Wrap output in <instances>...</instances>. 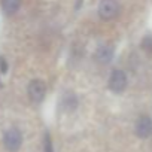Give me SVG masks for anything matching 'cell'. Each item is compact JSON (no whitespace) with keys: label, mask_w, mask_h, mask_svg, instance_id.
<instances>
[{"label":"cell","mask_w":152,"mask_h":152,"mask_svg":"<svg viewBox=\"0 0 152 152\" xmlns=\"http://www.w3.org/2000/svg\"><path fill=\"white\" fill-rule=\"evenodd\" d=\"M142 48H143L146 52H151V54H152V34H146V36L142 39Z\"/></svg>","instance_id":"obj_9"},{"label":"cell","mask_w":152,"mask_h":152,"mask_svg":"<svg viewBox=\"0 0 152 152\" xmlns=\"http://www.w3.org/2000/svg\"><path fill=\"white\" fill-rule=\"evenodd\" d=\"M61 104H63V107H64L66 110H75L76 107H78V99H76L75 94L67 93V94L63 97Z\"/></svg>","instance_id":"obj_7"},{"label":"cell","mask_w":152,"mask_h":152,"mask_svg":"<svg viewBox=\"0 0 152 152\" xmlns=\"http://www.w3.org/2000/svg\"><path fill=\"white\" fill-rule=\"evenodd\" d=\"M112 57H113V49H112V46H109V45L100 46V48L97 49V52H96V58H97V61L102 63V64L109 63V61L112 60Z\"/></svg>","instance_id":"obj_6"},{"label":"cell","mask_w":152,"mask_h":152,"mask_svg":"<svg viewBox=\"0 0 152 152\" xmlns=\"http://www.w3.org/2000/svg\"><path fill=\"white\" fill-rule=\"evenodd\" d=\"M136 134L142 139H146L152 134V119L149 116H140L136 122Z\"/></svg>","instance_id":"obj_5"},{"label":"cell","mask_w":152,"mask_h":152,"mask_svg":"<svg viewBox=\"0 0 152 152\" xmlns=\"http://www.w3.org/2000/svg\"><path fill=\"white\" fill-rule=\"evenodd\" d=\"M127 87V76L122 70H113L109 78V88L113 93H122Z\"/></svg>","instance_id":"obj_3"},{"label":"cell","mask_w":152,"mask_h":152,"mask_svg":"<svg viewBox=\"0 0 152 152\" xmlns=\"http://www.w3.org/2000/svg\"><path fill=\"white\" fill-rule=\"evenodd\" d=\"M27 91H28L30 99H31L33 102L39 103V102L43 100V97H45V94H46V87H45L43 81H40V79H34V81H31V82L28 84Z\"/></svg>","instance_id":"obj_4"},{"label":"cell","mask_w":152,"mask_h":152,"mask_svg":"<svg viewBox=\"0 0 152 152\" xmlns=\"http://www.w3.org/2000/svg\"><path fill=\"white\" fill-rule=\"evenodd\" d=\"M43 152H54V146H52L49 133H45V137H43Z\"/></svg>","instance_id":"obj_10"},{"label":"cell","mask_w":152,"mask_h":152,"mask_svg":"<svg viewBox=\"0 0 152 152\" xmlns=\"http://www.w3.org/2000/svg\"><path fill=\"white\" fill-rule=\"evenodd\" d=\"M118 12H119V6L116 0H102L99 5V15L104 21H110L116 18Z\"/></svg>","instance_id":"obj_2"},{"label":"cell","mask_w":152,"mask_h":152,"mask_svg":"<svg viewBox=\"0 0 152 152\" xmlns=\"http://www.w3.org/2000/svg\"><path fill=\"white\" fill-rule=\"evenodd\" d=\"M3 143H5V148L9 152H17L21 148V143H23L21 131L18 128H9L3 136Z\"/></svg>","instance_id":"obj_1"},{"label":"cell","mask_w":152,"mask_h":152,"mask_svg":"<svg viewBox=\"0 0 152 152\" xmlns=\"http://www.w3.org/2000/svg\"><path fill=\"white\" fill-rule=\"evenodd\" d=\"M0 72L2 73H6L8 72V63L3 57H0Z\"/></svg>","instance_id":"obj_11"},{"label":"cell","mask_w":152,"mask_h":152,"mask_svg":"<svg viewBox=\"0 0 152 152\" xmlns=\"http://www.w3.org/2000/svg\"><path fill=\"white\" fill-rule=\"evenodd\" d=\"M21 6V0H2V8L6 14H15Z\"/></svg>","instance_id":"obj_8"}]
</instances>
